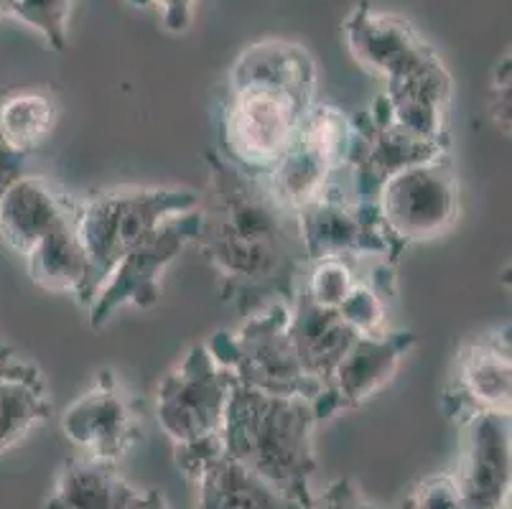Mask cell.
Wrapping results in <instances>:
<instances>
[{"label": "cell", "instance_id": "1", "mask_svg": "<svg viewBox=\"0 0 512 509\" xmlns=\"http://www.w3.org/2000/svg\"><path fill=\"white\" fill-rule=\"evenodd\" d=\"M204 161L209 181L199 196L194 245L217 278L220 298L242 316L273 301L291 303L309 263L296 214L273 199L260 176L245 174L220 151Z\"/></svg>", "mask_w": 512, "mask_h": 509}, {"label": "cell", "instance_id": "2", "mask_svg": "<svg viewBox=\"0 0 512 509\" xmlns=\"http://www.w3.org/2000/svg\"><path fill=\"white\" fill-rule=\"evenodd\" d=\"M314 56L293 41H260L237 56L217 107V151L263 179L316 105Z\"/></svg>", "mask_w": 512, "mask_h": 509}, {"label": "cell", "instance_id": "3", "mask_svg": "<svg viewBox=\"0 0 512 509\" xmlns=\"http://www.w3.org/2000/svg\"><path fill=\"white\" fill-rule=\"evenodd\" d=\"M319 423L314 400L278 398L235 382L222 420V446L227 456L306 507L314 497Z\"/></svg>", "mask_w": 512, "mask_h": 509}, {"label": "cell", "instance_id": "4", "mask_svg": "<svg viewBox=\"0 0 512 509\" xmlns=\"http://www.w3.org/2000/svg\"><path fill=\"white\" fill-rule=\"evenodd\" d=\"M199 207V194L181 186H136L110 189L79 199L77 232L90 260L87 303L113 273L115 265L141 240H146L164 219L192 212Z\"/></svg>", "mask_w": 512, "mask_h": 509}, {"label": "cell", "instance_id": "5", "mask_svg": "<svg viewBox=\"0 0 512 509\" xmlns=\"http://www.w3.org/2000/svg\"><path fill=\"white\" fill-rule=\"evenodd\" d=\"M288 324L291 303L273 301L242 316L237 329L214 331L207 347L240 385L278 398L316 400L321 390L301 370Z\"/></svg>", "mask_w": 512, "mask_h": 509}, {"label": "cell", "instance_id": "6", "mask_svg": "<svg viewBox=\"0 0 512 509\" xmlns=\"http://www.w3.org/2000/svg\"><path fill=\"white\" fill-rule=\"evenodd\" d=\"M375 209L400 252L446 235L462 212V189L449 151L390 176L377 191Z\"/></svg>", "mask_w": 512, "mask_h": 509}, {"label": "cell", "instance_id": "7", "mask_svg": "<svg viewBox=\"0 0 512 509\" xmlns=\"http://www.w3.org/2000/svg\"><path fill=\"white\" fill-rule=\"evenodd\" d=\"M352 118L339 107L316 102L276 166L263 176L271 196L288 212L316 202L347 166Z\"/></svg>", "mask_w": 512, "mask_h": 509}, {"label": "cell", "instance_id": "8", "mask_svg": "<svg viewBox=\"0 0 512 509\" xmlns=\"http://www.w3.org/2000/svg\"><path fill=\"white\" fill-rule=\"evenodd\" d=\"M235 380L207 344H194L174 370L158 382V426L174 446L222 438L227 400Z\"/></svg>", "mask_w": 512, "mask_h": 509}, {"label": "cell", "instance_id": "9", "mask_svg": "<svg viewBox=\"0 0 512 509\" xmlns=\"http://www.w3.org/2000/svg\"><path fill=\"white\" fill-rule=\"evenodd\" d=\"M306 258H352L385 260L395 265L403 252L390 242L375 204H362L352 196L344 171L334 176L327 191L296 212Z\"/></svg>", "mask_w": 512, "mask_h": 509}, {"label": "cell", "instance_id": "10", "mask_svg": "<svg viewBox=\"0 0 512 509\" xmlns=\"http://www.w3.org/2000/svg\"><path fill=\"white\" fill-rule=\"evenodd\" d=\"M199 235V207L164 219L156 230L138 242L107 275V280L87 306L92 329H100L120 308H151L161 298V280L169 265Z\"/></svg>", "mask_w": 512, "mask_h": 509}, {"label": "cell", "instance_id": "11", "mask_svg": "<svg viewBox=\"0 0 512 509\" xmlns=\"http://www.w3.org/2000/svg\"><path fill=\"white\" fill-rule=\"evenodd\" d=\"M449 151V143L423 140L408 133L380 110L377 102L352 118V143L347 156V179L352 196L362 204H375L380 186L398 171L431 161Z\"/></svg>", "mask_w": 512, "mask_h": 509}, {"label": "cell", "instance_id": "12", "mask_svg": "<svg viewBox=\"0 0 512 509\" xmlns=\"http://www.w3.org/2000/svg\"><path fill=\"white\" fill-rule=\"evenodd\" d=\"M62 431L82 456L118 464L141 441V420L113 370H100L62 415Z\"/></svg>", "mask_w": 512, "mask_h": 509}, {"label": "cell", "instance_id": "13", "mask_svg": "<svg viewBox=\"0 0 512 509\" xmlns=\"http://www.w3.org/2000/svg\"><path fill=\"white\" fill-rule=\"evenodd\" d=\"M510 395V326H502L459 349L444 392V415L459 426L479 413L510 415Z\"/></svg>", "mask_w": 512, "mask_h": 509}, {"label": "cell", "instance_id": "14", "mask_svg": "<svg viewBox=\"0 0 512 509\" xmlns=\"http://www.w3.org/2000/svg\"><path fill=\"white\" fill-rule=\"evenodd\" d=\"M462 456L451 471L464 509H510V415L479 413L462 423Z\"/></svg>", "mask_w": 512, "mask_h": 509}, {"label": "cell", "instance_id": "15", "mask_svg": "<svg viewBox=\"0 0 512 509\" xmlns=\"http://www.w3.org/2000/svg\"><path fill=\"white\" fill-rule=\"evenodd\" d=\"M416 347L413 331H380V334L357 336L337 364L332 380L314 400L319 420L337 415L339 410H352L372 400L390 385L403 359Z\"/></svg>", "mask_w": 512, "mask_h": 509}, {"label": "cell", "instance_id": "16", "mask_svg": "<svg viewBox=\"0 0 512 509\" xmlns=\"http://www.w3.org/2000/svg\"><path fill=\"white\" fill-rule=\"evenodd\" d=\"M342 28L352 56L365 69L380 74L385 82L421 72L441 59L406 18L375 11L367 0L349 11Z\"/></svg>", "mask_w": 512, "mask_h": 509}, {"label": "cell", "instance_id": "17", "mask_svg": "<svg viewBox=\"0 0 512 509\" xmlns=\"http://www.w3.org/2000/svg\"><path fill=\"white\" fill-rule=\"evenodd\" d=\"M74 204L72 196L41 176L23 174L0 199V240L23 258L41 237L72 217Z\"/></svg>", "mask_w": 512, "mask_h": 509}, {"label": "cell", "instance_id": "18", "mask_svg": "<svg viewBox=\"0 0 512 509\" xmlns=\"http://www.w3.org/2000/svg\"><path fill=\"white\" fill-rule=\"evenodd\" d=\"M288 329H291L301 370L324 392L334 370H337V364L342 362L347 349L355 344L360 334L342 319L337 308L314 306L299 293L291 301V324H288Z\"/></svg>", "mask_w": 512, "mask_h": 509}, {"label": "cell", "instance_id": "19", "mask_svg": "<svg viewBox=\"0 0 512 509\" xmlns=\"http://www.w3.org/2000/svg\"><path fill=\"white\" fill-rule=\"evenodd\" d=\"M49 415V390L39 367L11 344L0 349V454L44 426Z\"/></svg>", "mask_w": 512, "mask_h": 509}, {"label": "cell", "instance_id": "20", "mask_svg": "<svg viewBox=\"0 0 512 509\" xmlns=\"http://www.w3.org/2000/svg\"><path fill=\"white\" fill-rule=\"evenodd\" d=\"M77 209V204H74ZM26 270L36 286L49 293H69L79 306L87 303L90 286V260L77 232V214L64 219L59 227L41 237L26 255Z\"/></svg>", "mask_w": 512, "mask_h": 509}, {"label": "cell", "instance_id": "21", "mask_svg": "<svg viewBox=\"0 0 512 509\" xmlns=\"http://www.w3.org/2000/svg\"><path fill=\"white\" fill-rule=\"evenodd\" d=\"M194 482L197 509H304L227 454L217 456Z\"/></svg>", "mask_w": 512, "mask_h": 509}, {"label": "cell", "instance_id": "22", "mask_svg": "<svg viewBox=\"0 0 512 509\" xmlns=\"http://www.w3.org/2000/svg\"><path fill=\"white\" fill-rule=\"evenodd\" d=\"M138 494L115 464L77 456L64 464L46 509H128Z\"/></svg>", "mask_w": 512, "mask_h": 509}, {"label": "cell", "instance_id": "23", "mask_svg": "<svg viewBox=\"0 0 512 509\" xmlns=\"http://www.w3.org/2000/svg\"><path fill=\"white\" fill-rule=\"evenodd\" d=\"M57 123L59 107L46 92L18 90L0 100V143L18 156L34 153Z\"/></svg>", "mask_w": 512, "mask_h": 509}, {"label": "cell", "instance_id": "24", "mask_svg": "<svg viewBox=\"0 0 512 509\" xmlns=\"http://www.w3.org/2000/svg\"><path fill=\"white\" fill-rule=\"evenodd\" d=\"M370 260V258H367ZM362 260L321 258L309 260L299 283V296L321 308H339L360 283Z\"/></svg>", "mask_w": 512, "mask_h": 509}, {"label": "cell", "instance_id": "25", "mask_svg": "<svg viewBox=\"0 0 512 509\" xmlns=\"http://www.w3.org/2000/svg\"><path fill=\"white\" fill-rule=\"evenodd\" d=\"M3 13L39 31L54 51L67 49L72 0H3Z\"/></svg>", "mask_w": 512, "mask_h": 509}, {"label": "cell", "instance_id": "26", "mask_svg": "<svg viewBox=\"0 0 512 509\" xmlns=\"http://www.w3.org/2000/svg\"><path fill=\"white\" fill-rule=\"evenodd\" d=\"M400 509H464L454 474H431L416 484Z\"/></svg>", "mask_w": 512, "mask_h": 509}, {"label": "cell", "instance_id": "27", "mask_svg": "<svg viewBox=\"0 0 512 509\" xmlns=\"http://www.w3.org/2000/svg\"><path fill=\"white\" fill-rule=\"evenodd\" d=\"M304 509H395L383 507V504H372L360 494L352 479H337L329 484L319 497H311V502Z\"/></svg>", "mask_w": 512, "mask_h": 509}, {"label": "cell", "instance_id": "28", "mask_svg": "<svg viewBox=\"0 0 512 509\" xmlns=\"http://www.w3.org/2000/svg\"><path fill=\"white\" fill-rule=\"evenodd\" d=\"M490 107L502 133H510V54L502 56L492 74Z\"/></svg>", "mask_w": 512, "mask_h": 509}, {"label": "cell", "instance_id": "29", "mask_svg": "<svg viewBox=\"0 0 512 509\" xmlns=\"http://www.w3.org/2000/svg\"><path fill=\"white\" fill-rule=\"evenodd\" d=\"M130 3L138 8L156 6L161 11V18H164V26L174 34H181V31L192 26L194 0H130Z\"/></svg>", "mask_w": 512, "mask_h": 509}, {"label": "cell", "instance_id": "30", "mask_svg": "<svg viewBox=\"0 0 512 509\" xmlns=\"http://www.w3.org/2000/svg\"><path fill=\"white\" fill-rule=\"evenodd\" d=\"M23 166H26V156H18L11 148L0 143V199L8 191V186L23 176Z\"/></svg>", "mask_w": 512, "mask_h": 509}, {"label": "cell", "instance_id": "31", "mask_svg": "<svg viewBox=\"0 0 512 509\" xmlns=\"http://www.w3.org/2000/svg\"><path fill=\"white\" fill-rule=\"evenodd\" d=\"M128 509H169V504H166L164 494L156 492V489H151V492L138 494L136 502L130 504Z\"/></svg>", "mask_w": 512, "mask_h": 509}, {"label": "cell", "instance_id": "32", "mask_svg": "<svg viewBox=\"0 0 512 509\" xmlns=\"http://www.w3.org/2000/svg\"><path fill=\"white\" fill-rule=\"evenodd\" d=\"M3 347H8V342H6V336L0 334V349H3Z\"/></svg>", "mask_w": 512, "mask_h": 509}, {"label": "cell", "instance_id": "33", "mask_svg": "<svg viewBox=\"0 0 512 509\" xmlns=\"http://www.w3.org/2000/svg\"><path fill=\"white\" fill-rule=\"evenodd\" d=\"M0 16H3V0H0Z\"/></svg>", "mask_w": 512, "mask_h": 509}]
</instances>
